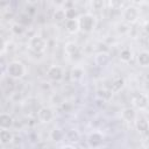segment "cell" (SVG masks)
Masks as SVG:
<instances>
[{
    "instance_id": "obj_1",
    "label": "cell",
    "mask_w": 149,
    "mask_h": 149,
    "mask_svg": "<svg viewBox=\"0 0 149 149\" xmlns=\"http://www.w3.org/2000/svg\"><path fill=\"white\" fill-rule=\"evenodd\" d=\"M6 72L12 79H20L26 74V66L20 61H12L6 69Z\"/></svg>"
},
{
    "instance_id": "obj_2",
    "label": "cell",
    "mask_w": 149,
    "mask_h": 149,
    "mask_svg": "<svg viewBox=\"0 0 149 149\" xmlns=\"http://www.w3.org/2000/svg\"><path fill=\"white\" fill-rule=\"evenodd\" d=\"M79 27L85 33H91L95 28V17L94 15L86 13L81 16H79Z\"/></svg>"
},
{
    "instance_id": "obj_3",
    "label": "cell",
    "mask_w": 149,
    "mask_h": 149,
    "mask_svg": "<svg viewBox=\"0 0 149 149\" xmlns=\"http://www.w3.org/2000/svg\"><path fill=\"white\" fill-rule=\"evenodd\" d=\"M28 47L35 52H43L47 48V41L42 36H31L28 41Z\"/></svg>"
},
{
    "instance_id": "obj_4",
    "label": "cell",
    "mask_w": 149,
    "mask_h": 149,
    "mask_svg": "<svg viewBox=\"0 0 149 149\" xmlns=\"http://www.w3.org/2000/svg\"><path fill=\"white\" fill-rule=\"evenodd\" d=\"M139 16H140V12H139V9L135 6H128L122 12V17L128 23L136 22L137 19H139Z\"/></svg>"
},
{
    "instance_id": "obj_5",
    "label": "cell",
    "mask_w": 149,
    "mask_h": 149,
    "mask_svg": "<svg viewBox=\"0 0 149 149\" xmlns=\"http://www.w3.org/2000/svg\"><path fill=\"white\" fill-rule=\"evenodd\" d=\"M47 76H48L51 80L58 81V80L63 79L64 72H63V69H62L59 65H51V66H49V69L47 70Z\"/></svg>"
},
{
    "instance_id": "obj_6",
    "label": "cell",
    "mask_w": 149,
    "mask_h": 149,
    "mask_svg": "<svg viewBox=\"0 0 149 149\" xmlns=\"http://www.w3.org/2000/svg\"><path fill=\"white\" fill-rule=\"evenodd\" d=\"M132 104L137 108H146L149 104V99L144 93H135L132 97Z\"/></svg>"
},
{
    "instance_id": "obj_7",
    "label": "cell",
    "mask_w": 149,
    "mask_h": 149,
    "mask_svg": "<svg viewBox=\"0 0 149 149\" xmlns=\"http://www.w3.org/2000/svg\"><path fill=\"white\" fill-rule=\"evenodd\" d=\"M37 116L42 122H49L54 119L55 113L50 107H41L37 111Z\"/></svg>"
},
{
    "instance_id": "obj_8",
    "label": "cell",
    "mask_w": 149,
    "mask_h": 149,
    "mask_svg": "<svg viewBox=\"0 0 149 149\" xmlns=\"http://www.w3.org/2000/svg\"><path fill=\"white\" fill-rule=\"evenodd\" d=\"M87 142L92 148H97L99 146L102 144L104 142V135L100 132H92L88 137H87Z\"/></svg>"
},
{
    "instance_id": "obj_9",
    "label": "cell",
    "mask_w": 149,
    "mask_h": 149,
    "mask_svg": "<svg viewBox=\"0 0 149 149\" xmlns=\"http://www.w3.org/2000/svg\"><path fill=\"white\" fill-rule=\"evenodd\" d=\"M135 126H136V129L140 133H142V134H147L149 132V120L147 118H144L143 115L136 116V119H135Z\"/></svg>"
},
{
    "instance_id": "obj_10",
    "label": "cell",
    "mask_w": 149,
    "mask_h": 149,
    "mask_svg": "<svg viewBox=\"0 0 149 149\" xmlns=\"http://www.w3.org/2000/svg\"><path fill=\"white\" fill-rule=\"evenodd\" d=\"M13 123H14V121H13V118L10 114H8V113H1L0 114L1 129H9L13 126Z\"/></svg>"
},
{
    "instance_id": "obj_11",
    "label": "cell",
    "mask_w": 149,
    "mask_h": 149,
    "mask_svg": "<svg viewBox=\"0 0 149 149\" xmlns=\"http://www.w3.org/2000/svg\"><path fill=\"white\" fill-rule=\"evenodd\" d=\"M65 29L71 33V34H76L80 27H79V20L78 19H72V20H66L65 21Z\"/></svg>"
},
{
    "instance_id": "obj_12",
    "label": "cell",
    "mask_w": 149,
    "mask_h": 149,
    "mask_svg": "<svg viewBox=\"0 0 149 149\" xmlns=\"http://www.w3.org/2000/svg\"><path fill=\"white\" fill-rule=\"evenodd\" d=\"M121 116L123 120L126 121H134L136 119V112L134 108L132 107H126L122 109V113H121Z\"/></svg>"
},
{
    "instance_id": "obj_13",
    "label": "cell",
    "mask_w": 149,
    "mask_h": 149,
    "mask_svg": "<svg viewBox=\"0 0 149 149\" xmlns=\"http://www.w3.org/2000/svg\"><path fill=\"white\" fill-rule=\"evenodd\" d=\"M65 51H66V54H68L69 56H71L72 58H74V56H79V55H80L78 45H77L76 43H73V42L66 43V45H65Z\"/></svg>"
},
{
    "instance_id": "obj_14",
    "label": "cell",
    "mask_w": 149,
    "mask_h": 149,
    "mask_svg": "<svg viewBox=\"0 0 149 149\" xmlns=\"http://www.w3.org/2000/svg\"><path fill=\"white\" fill-rule=\"evenodd\" d=\"M12 140H13V134L9 129H1L0 130V141L3 146L12 142Z\"/></svg>"
},
{
    "instance_id": "obj_15",
    "label": "cell",
    "mask_w": 149,
    "mask_h": 149,
    "mask_svg": "<svg viewBox=\"0 0 149 149\" xmlns=\"http://www.w3.org/2000/svg\"><path fill=\"white\" fill-rule=\"evenodd\" d=\"M137 63L141 66H149V51H140L137 54Z\"/></svg>"
},
{
    "instance_id": "obj_16",
    "label": "cell",
    "mask_w": 149,
    "mask_h": 149,
    "mask_svg": "<svg viewBox=\"0 0 149 149\" xmlns=\"http://www.w3.org/2000/svg\"><path fill=\"white\" fill-rule=\"evenodd\" d=\"M64 136H65V134H64L61 129H58V128H54V129L50 132V137H51V140H54V141H56V142L62 141Z\"/></svg>"
},
{
    "instance_id": "obj_17",
    "label": "cell",
    "mask_w": 149,
    "mask_h": 149,
    "mask_svg": "<svg viewBox=\"0 0 149 149\" xmlns=\"http://www.w3.org/2000/svg\"><path fill=\"white\" fill-rule=\"evenodd\" d=\"M95 62H97L98 65L104 66L109 62V57H108V55L106 52H100V54H98L95 56Z\"/></svg>"
},
{
    "instance_id": "obj_18",
    "label": "cell",
    "mask_w": 149,
    "mask_h": 149,
    "mask_svg": "<svg viewBox=\"0 0 149 149\" xmlns=\"http://www.w3.org/2000/svg\"><path fill=\"white\" fill-rule=\"evenodd\" d=\"M123 86V79L121 77H116L113 79L112 81V87H111V91L112 92H116L119 90H121Z\"/></svg>"
},
{
    "instance_id": "obj_19",
    "label": "cell",
    "mask_w": 149,
    "mask_h": 149,
    "mask_svg": "<svg viewBox=\"0 0 149 149\" xmlns=\"http://www.w3.org/2000/svg\"><path fill=\"white\" fill-rule=\"evenodd\" d=\"M83 74H84V70H83L81 68H79V66L72 68V70H71V77H72L73 80H79V79H81Z\"/></svg>"
},
{
    "instance_id": "obj_20",
    "label": "cell",
    "mask_w": 149,
    "mask_h": 149,
    "mask_svg": "<svg viewBox=\"0 0 149 149\" xmlns=\"http://www.w3.org/2000/svg\"><path fill=\"white\" fill-rule=\"evenodd\" d=\"M54 19L57 21V22H61V21H66V16H65V9H62V8H58L55 10L54 13Z\"/></svg>"
},
{
    "instance_id": "obj_21",
    "label": "cell",
    "mask_w": 149,
    "mask_h": 149,
    "mask_svg": "<svg viewBox=\"0 0 149 149\" xmlns=\"http://www.w3.org/2000/svg\"><path fill=\"white\" fill-rule=\"evenodd\" d=\"M132 51H130V49H128V48H125V49H122L121 50V52H120V59L122 61V62H129L130 59H132Z\"/></svg>"
},
{
    "instance_id": "obj_22",
    "label": "cell",
    "mask_w": 149,
    "mask_h": 149,
    "mask_svg": "<svg viewBox=\"0 0 149 149\" xmlns=\"http://www.w3.org/2000/svg\"><path fill=\"white\" fill-rule=\"evenodd\" d=\"M66 137H68L69 141L76 142V141L79 140V133H78L77 130H74V129H71V130H69V132L66 133Z\"/></svg>"
},
{
    "instance_id": "obj_23",
    "label": "cell",
    "mask_w": 149,
    "mask_h": 149,
    "mask_svg": "<svg viewBox=\"0 0 149 149\" xmlns=\"http://www.w3.org/2000/svg\"><path fill=\"white\" fill-rule=\"evenodd\" d=\"M65 16L66 20H72V19H78L77 17V10L74 8H65Z\"/></svg>"
},
{
    "instance_id": "obj_24",
    "label": "cell",
    "mask_w": 149,
    "mask_h": 149,
    "mask_svg": "<svg viewBox=\"0 0 149 149\" xmlns=\"http://www.w3.org/2000/svg\"><path fill=\"white\" fill-rule=\"evenodd\" d=\"M12 31H13L15 35L22 34V33H23V26L20 24V23H15V24H13V27H12Z\"/></svg>"
},
{
    "instance_id": "obj_25",
    "label": "cell",
    "mask_w": 149,
    "mask_h": 149,
    "mask_svg": "<svg viewBox=\"0 0 149 149\" xmlns=\"http://www.w3.org/2000/svg\"><path fill=\"white\" fill-rule=\"evenodd\" d=\"M91 5L94 9H101V7L104 6V2L102 1H93V2H91Z\"/></svg>"
},
{
    "instance_id": "obj_26",
    "label": "cell",
    "mask_w": 149,
    "mask_h": 149,
    "mask_svg": "<svg viewBox=\"0 0 149 149\" xmlns=\"http://www.w3.org/2000/svg\"><path fill=\"white\" fill-rule=\"evenodd\" d=\"M143 28H144V30H146V31L149 34V20L144 22V26H143Z\"/></svg>"
},
{
    "instance_id": "obj_27",
    "label": "cell",
    "mask_w": 149,
    "mask_h": 149,
    "mask_svg": "<svg viewBox=\"0 0 149 149\" xmlns=\"http://www.w3.org/2000/svg\"><path fill=\"white\" fill-rule=\"evenodd\" d=\"M62 149H73V147H71V146H65V147H63Z\"/></svg>"
},
{
    "instance_id": "obj_28",
    "label": "cell",
    "mask_w": 149,
    "mask_h": 149,
    "mask_svg": "<svg viewBox=\"0 0 149 149\" xmlns=\"http://www.w3.org/2000/svg\"><path fill=\"white\" fill-rule=\"evenodd\" d=\"M147 79H148V80H149V72H148V73H147Z\"/></svg>"
},
{
    "instance_id": "obj_29",
    "label": "cell",
    "mask_w": 149,
    "mask_h": 149,
    "mask_svg": "<svg viewBox=\"0 0 149 149\" xmlns=\"http://www.w3.org/2000/svg\"><path fill=\"white\" fill-rule=\"evenodd\" d=\"M43 149H48V148H43Z\"/></svg>"
}]
</instances>
